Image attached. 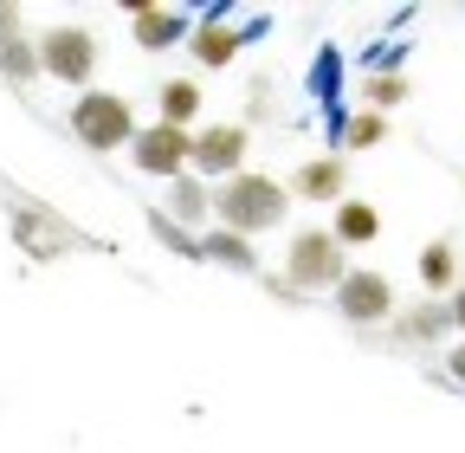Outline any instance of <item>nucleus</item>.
<instances>
[{
  "label": "nucleus",
  "mask_w": 465,
  "mask_h": 453,
  "mask_svg": "<svg viewBox=\"0 0 465 453\" xmlns=\"http://www.w3.org/2000/svg\"><path fill=\"white\" fill-rule=\"evenodd\" d=\"M0 214H7L14 247L33 266H52V259H65V253H110V240H97L91 226H78L72 214H58L52 201H39L33 188H20L7 168H0Z\"/></svg>",
  "instance_id": "obj_1"
},
{
  "label": "nucleus",
  "mask_w": 465,
  "mask_h": 453,
  "mask_svg": "<svg viewBox=\"0 0 465 453\" xmlns=\"http://www.w3.org/2000/svg\"><path fill=\"white\" fill-rule=\"evenodd\" d=\"M291 220V195L278 176H259V168H240L232 182L213 188V226H226V234H240L259 247V234H278V226Z\"/></svg>",
  "instance_id": "obj_2"
},
{
  "label": "nucleus",
  "mask_w": 465,
  "mask_h": 453,
  "mask_svg": "<svg viewBox=\"0 0 465 453\" xmlns=\"http://www.w3.org/2000/svg\"><path fill=\"white\" fill-rule=\"evenodd\" d=\"M65 136L91 156H124L136 143V104L110 85H91V91H72V110H65Z\"/></svg>",
  "instance_id": "obj_3"
},
{
  "label": "nucleus",
  "mask_w": 465,
  "mask_h": 453,
  "mask_svg": "<svg viewBox=\"0 0 465 453\" xmlns=\"http://www.w3.org/2000/svg\"><path fill=\"white\" fill-rule=\"evenodd\" d=\"M33 52H39V85H78L91 91L97 65H104V45L84 20H58V26H39L33 33Z\"/></svg>",
  "instance_id": "obj_4"
},
{
  "label": "nucleus",
  "mask_w": 465,
  "mask_h": 453,
  "mask_svg": "<svg viewBox=\"0 0 465 453\" xmlns=\"http://www.w3.org/2000/svg\"><path fill=\"white\" fill-rule=\"evenodd\" d=\"M349 272V253L323 234V226H298V234L284 240V286L291 292H304V298H317V292H336V278Z\"/></svg>",
  "instance_id": "obj_5"
},
{
  "label": "nucleus",
  "mask_w": 465,
  "mask_h": 453,
  "mask_svg": "<svg viewBox=\"0 0 465 453\" xmlns=\"http://www.w3.org/2000/svg\"><path fill=\"white\" fill-rule=\"evenodd\" d=\"M330 311L356 330V337H375V330H388V317L401 311L394 305V286H388V272H375V266H349L342 278H336V292H330Z\"/></svg>",
  "instance_id": "obj_6"
},
{
  "label": "nucleus",
  "mask_w": 465,
  "mask_h": 453,
  "mask_svg": "<svg viewBox=\"0 0 465 453\" xmlns=\"http://www.w3.org/2000/svg\"><path fill=\"white\" fill-rule=\"evenodd\" d=\"M246 162H252V130H246L240 117H232V124H201V130L188 136V176L207 182V188L232 182Z\"/></svg>",
  "instance_id": "obj_7"
},
{
  "label": "nucleus",
  "mask_w": 465,
  "mask_h": 453,
  "mask_svg": "<svg viewBox=\"0 0 465 453\" xmlns=\"http://www.w3.org/2000/svg\"><path fill=\"white\" fill-rule=\"evenodd\" d=\"M240 52H246V33H240V20H232V7H201L194 14L188 59L201 72H232V65H240Z\"/></svg>",
  "instance_id": "obj_8"
},
{
  "label": "nucleus",
  "mask_w": 465,
  "mask_h": 453,
  "mask_svg": "<svg viewBox=\"0 0 465 453\" xmlns=\"http://www.w3.org/2000/svg\"><path fill=\"white\" fill-rule=\"evenodd\" d=\"M188 136L194 130H174V124H136V143L124 149L136 176L149 182H174V176H188Z\"/></svg>",
  "instance_id": "obj_9"
},
{
  "label": "nucleus",
  "mask_w": 465,
  "mask_h": 453,
  "mask_svg": "<svg viewBox=\"0 0 465 453\" xmlns=\"http://www.w3.org/2000/svg\"><path fill=\"white\" fill-rule=\"evenodd\" d=\"M124 20H130V39L143 52H174L194 33V7H162V0H130Z\"/></svg>",
  "instance_id": "obj_10"
},
{
  "label": "nucleus",
  "mask_w": 465,
  "mask_h": 453,
  "mask_svg": "<svg viewBox=\"0 0 465 453\" xmlns=\"http://www.w3.org/2000/svg\"><path fill=\"white\" fill-rule=\"evenodd\" d=\"M0 85L7 91H33L39 85V52H33V26L20 7L0 0Z\"/></svg>",
  "instance_id": "obj_11"
},
{
  "label": "nucleus",
  "mask_w": 465,
  "mask_h": 453,
  "mask_svg": "<svg viewBox=\"0 0 465 453\" xmlns=\"http://www.w3.org/2000/svg\"><path fill=\"white\" fill-rule=\"evenodd\" d=\"M291 201H317V207H336L349 195V156L323 149V156H304L298 168H291V182H284Z\"/></svg>",
  "instance_id": "obj_12"
},
{
  "label": "nucleus",
  "mask_w": 465,
  "mask_h": 453,
  "mask_svg": "<svg viewBox=\"0 0 465 453\" xmlns=\"http://www.w3.org/2000/svg\"><path fill=\"white\" fill-rule=\"evenodd\" d=\"M388 344L394 350H420V344H452V305L446 298H420L388 317Z\"/></svg>",
  "instance_id": "obj_13"
},
{
  "label": "nucleus",
  "mask_w": 465,
  "mask_h": 453,
  "mask_svg": "<svg viewBox=\"0 0 465 453\" xmlns=\"http://www.w3.org/2000/svg\"><path fill=\"white\" fill-rule=\"evenodd\" d=\"M323 234H330L342 253L375 247V240H381V207H375V201H362V195H342V201L330 207V226H323Z\"/></svg>",
  "instance_id": "obj_14"
},
{
  "label": "nucleus",
  "mask_w": 465,
  "mask_h": 453,
  "mask_svg": "<svg viewBox=\"0 0 465 453\" xmlns=\"http://www.w3.org/2000/svg\"><path fill=\"white\" fill-rule=\"evenodd\" d=\"M155 207H162L174 226H188V234H207V226H213V188L194 182V176H174L168 195H162Z\"/></svg>",
  "instance_id": "obj_15"
},
{
  "label": "nucleus",
  "mask_w": 465,
  "mask_h": 453,
  "mask_svg": "<svg viewBox=\"0 0 465 453\" xmlns=\"http://www.w3.org/2000/svg\"><path fill=\"white\" fill-rule=\"evenodd\" d=\"M201 266L240 272V278H259V272H265L259 247H252V240H240V234H226V226H207V234H201Z\"/></svg>",
  "instance_id": "obj_16"
},
{
  "label": "nucleus",
  "mask_w": 465,
  "mask_h": 453,
  "mask_svg": "<svg viewBox=\"0 0 465 453\" xmlns=\"http://www.w3.org/2000/svg\"><path fill=\"white\" fill-rule=\"evenodd\" d=\"M388 143V117H375V110H342V117L330 124V149L336 156H362V149H381Z\"/></svg>",
  "instance_id": "obj_17"
},
{
  "label": "nucleus",
  "mask_w": 465,
  "mask_h": 453,
  "mask_svg": "<svg viewBox=\"0 0 465 453\" xmlns=\"http://www.w3.org/2000/svg\"><path fill=\"white\" fill-rule=\"evenodd\" d=\"M414 272H420V292L427 298H452L459 292V240H427L420 259H414Z\"/></svg>",
  "instance_id": "obj_18"
},
{
  "label": "nucleus",
  "mask_w": 465,
  "mask_h": 453,
  "mask_svg": "<svg viewBox=\"0 0 465 453\" xmlns=\"http://www.w3.org/2000/svg\"><path fill=\"white\" fill-rule=\"evenodd\" d=\"M155 124L201 130V85H194V78H162V85H155Z\"/></svg>",
  "instance_id": "obj_19"
},
{
  "label": "nucleus",
  "mask_w": 465,
  "mask_h": 453,
  "mask_svg": "<svg viewBox=\"0 0 465 453\" xmlns=\"http://www.w3.org/2000/svg\"><path fill=\"white\" fill-rule=\"evenodd\" d=\"M356 97H362V110H375V117H388L394 104H407L414 97V85H407V72H394V65H375L362 85H356Z\"/></svg>",
  "instance_id": "obj_20"
},
{
  "label": "nucleus",
  "mask_w": 465,
  "mask_h": 453,
  "mask_svg": "<svg viewBox=\"0 0 465 453\" xmlns=\"http://www.w3.org/2000/svg\"><path fill=\"white\" fill-rule=\"evenodd\" d=\"M143 226L155 234V247L162 253H182V259H201V234H188V226H174L162 207H143Z\"/></svg>",
  "instance_id": "obj_21"
},
{
  "label": "nucleus",
  "mask_w": 465,
  "mask_h": 453,
  "mask_svg": "<svg viewBox=\"0 0 465 453\" xmlns=\"http://www.w3.org/2000/svg\"><path fill=\"white\" fill-rule=\"evenodd\" d=\"M272 117H278V97H272V78H252V97H246V117H240V124L252 130V124H272Z\"/></svg>",
  "instance_id": "obj_22"
},
{
  "label": "nucleus",
  "mask_w": 465,
  "mask_h": 453,
  "mask_svg": "<svg viewBox=\"0 0 465 453\" xmlns=\"http://www.w3.org/2000/svg\"><path fill=\"white\" fill-rule=\"evenodd\" d=\"M259 286H265V298H272V305H291V311H298V305H311L304 292H291V286H284L278 272H259Z\"/></svg>",
  "instance_id": "obj_23"
},
{
  "label": "nucleus",
  "mask_w": 465,
  "mask_h": 453,
  "mask_svg": "<svg viewBox=\"0 0 465 453\" xmlns=\"http://www.w3.org/2000/svg\"><path fill=\"white\" fill-rule=\"evenodd\" d=\"M446 376L465 388V337H452V344H446Z\"/></svg>",
  "instance_id": "obj_24"
},
{
  "label": "nucleus",
  "mask_w": 465,
  "mask_h": 453,
  "mask_svg": "<svg viewBox=\"0 0 465 453\" xmlns=\"http://www.w3.org/2000/svg\"><path fill=\"white\" fill-rule=\"evenodd\" d=\"M317 91H336V52H323V59H317Z\"/></svg>",
  "instance_id": "obj_25"
},
{
  "label": "nucleus",
  "mask_w": 465,
  "mask_h": 453,
  "mask_svg": "<svg viewBox=\"0 0 465 453\" xmlns=\"http://www.w3.org/2000/svg\"><path fill=\"white\" fill-rule=\"evenodd\" d=\"M446 305H452V337H465V278H459V292Z\"/></svg>",
  "instance_id": "obj_26"
},
{
  "label": "nucleus",
  "mask_w": 465,
  "mask_h": 453,
  "mask_svg": "<svg viewBox=\"0 0 465 453\" xmlns=\"http://www.w3.org/2000/svg\"><path fill=\"white\" fill-rule=\"evenodd\" d=\"M459 195H465V176H459Z\"/></svg>",
  "instance_id": "obj_27"
}]
</instances>
